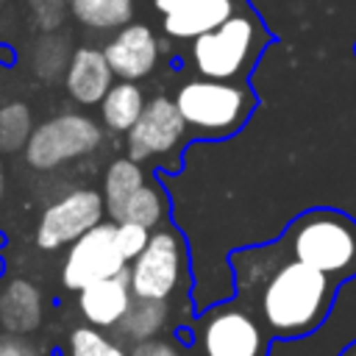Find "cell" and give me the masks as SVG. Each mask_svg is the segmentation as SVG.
<instances>
[{
	"label": "cell",
	"instance_id": "cell-1",
	"mask_svg": "<svg viewBox=\"0 0 356 356\" xmlns=\"http://www.w3.org/2000/svg\"><path fill=\"white\" fill-rule=\"evenodd\" d=\"M236 289L275 339H303L331 314L339 284L325 273L292 259L284 242L245 248L231 256Z\"/></svg>",
	"mask_w": 356,
	"mask_h": 356
},
{
	"label": "cell",
	"instance_id": "cell-2",
	"mask_svg": "<svg viewBox=\"0 0 356 356\" xmlns=\"http://www.w3.org/2000/svg\"><path fill=\"white\" fill-rule=\"evenodd\" d=\"M281 242L292 259L325 273L337 284L356 278V220L342 209L314 206L298 214Z\"/></svg>",
	"mask_w": 356,
	"mask_h": 356
},
{
	"label": "cell",
	"instance_id": "cell-3",
	"mask_svg": "<svg viewBox=\"0 0 356 356\" xmlns=\"http://www.w3.org/2000/svg\"><path fill=\"white\" fill-rule=\"evenodd\" d=\"M270 44V33L259 14L236 11L220 28L192 39L189 56L203 78L214 81H245L256 67L259 56Z\"/></svg>",
	"mask_w": 356,
	"mask_h": 356
},
{
	"label": "cell",
	"instance_id": "cell-4",
	"mask_svg": "<svg viewBox=\"0 0 356 356\" xmlns=\"http://www.w3.org/2000/svg\"><path fill=\"white\" fill-rule=\"evenodd\" d=\"M175 103L186 125L200 136L225 139L250 120L259 100L245 81H214L200 75L178 86Z\"/></svg>",
	"mask_w": 356,
	"mask_h": 356
},
{
	"label": "cell",
	"instance_id": "cell-5",
	"mask_svg": "<svg viewBox=\"0 0 356 356\" xmlns=\"http://www.w3.org/2000/svg\"><path fill=\"white\" fill-rule=\"evenodd\" d=\"M270 339V331L242 300L217 303L195 323L200 356H267Z\"/></svg>",
	"mask_w": 356,
	"mask_h": 356
},
{
	"label": "cell",
	"instance_id": "cell-6",
	"mask_svg": "<svg viewBox=\"0 0 356 356\" xmlns=\"http://www.w3.org/2000/svg\"><path fill=\"white\" fill-rule=\"evenodd\" d=\"M103 142V128L89 114L64 111L39 122L25 145V161L33 170H56L95 153Z\"/></svg>",
	"mask_w": 356,
	"mask_h": 356
},
{
	"label": "cell",
	"instance_id": "cell-7",
	"mask_svg": "<svg viewBox=\"0 0 356 356\" xmlns=\"http://www.w3.org/2000/svg\"><path fill=\"white\" fill-rule=\"evenodd\" d=\"M134 298L170 300L186 284V245L178 231L156 228L147 248L128 264Z\"/></svg>",
	"mask_w": 356,
	"mask_h": 356
},
{
	"label": "cell",
	"instance_id": "cell-8",
	"mask_svg": "<svg viewBox=\"0 0 356 356\" xmlns=\"http://www.w3.org/2000/svg\"><path fill=\"white\" fill-rule=\"evenodd\" d=\"M106 200L95 189H72L61 197H56L50 206H44L39 222H36V248L39 250H58L64 245H72L86 231L103 222Z\"/></svg>",
	"mask_w": 356,
	"mask_h": 356
},
{
	"label": "cell",
	"instance_id": "cell-9",
	"mask_svg": "<svg viewBox=\"0 0 356 356\" xmlns=\"http://www.w3.org/2000/svg\"><path fill=\"white\" fill-rule=\"evenodd\" d=\"M117 222H100L67 248L61 264V284L81 292L83 286L120 275L128 270L125 256L117 248Z\"/></svg>",
	"mask_w": 356,
	"mask_h": 356
},
{
	"label": "cell",
	"instance_id": "cell-10",
	"mask_svg": "<svg viewBox=\"0 0 356 356\" xmlns=\"http://www.w3.org/2000/svg\"><path fill=\"white\" fill-rule=\"evenodd\" d=\"M186 120L178 111L175 97L167 95H156L153 100H147L142 117L136 120V125L125 134L128 142V156L134 161H147L156 156H170L186 136Z\"/></svg>",
	"mask_w": 356,
	"mask_h": 356
},
{
	"label": "cell",
	"instance_id": "cell-11",
	"mask_svg": "<svg viewBox=\"0 0 356 356\" xmlns=\"http://www.w3.org/2000/svg\"><path fill=\"white\" fill-rule=\"evenodd\" d=\"M103 53L114 70L117 78L122 81H139L145 75H150L159 64V53L161 44L156 39V33L142 25V22H128L125 28H120L106 44Z\"/></svg>",
	"mask_w": 356,
	"mask_h": 356
},
{
	"label": "cell",
	"instance_id": "cell-12",
	"mask_svg": "<svg viewBox=\"0 0 356 356\" xmlns=\"http://www.w3.org/2000/svg\"><path fill=\"white\" fill-rule=\"evenodd\" d=\"M134 303V289H131V273H120L103 281H95L78 292V312L86 325L95 328H117L125 317V312Z\"/></svg>",
	"mask_w": 356,
	"mask_h": 356
},
{
	"label": "cell",
	"instance_id": "cell-13",
	"mask_svg": "<svg viewBox=\"0 0 356 356\" xmlns=\"http://www.w3.org/2000/svg\"><path fill=\"white\" fill-rule=\"evenodd\" d=\"M111 86H114V70L103 50L89 44L72 50V58L64 72V89L75 103L100 106V100Z\"/></svg>",
	"mask_w": 356,
	"mask_h": 356
},
{
	"label": "cell",
	"instance_id": "cell-14",
	"mask_svg": "<svg viewBox=\"0 0 356 356\" xmlns=\"http://www.w3.org/2000/svg\"><path fill=\"white\" fill-rule=\"evenodd\" d=\"M44 317V300L33 281L28 278H11L0 289V328L17 337L33 334L42 325Z\"/></svg>",
	"mask_w": 356,
	"mask_h": 356
},
{
	"label": "cell",
	"instance_id": "cell-15",
	"mask_svg": "<svg viewBox=\"0 0 356 356\" xmlns=\"http://www.w3.org/2000/svg\"><path fill=\"white\" fill-rule=\"evenodd\" d=\"M236 14V0H192L164 14V33L172 39H197Z\"/></svg>",
	"mask_w": 356,
	"mask_h": 356
},
{
	"label": "cell",
	"instance_id": "cell-16",
	"mask_svg": "<svg viewBox=\"0 0 356 356\" xmlns=\"http://www.w3.org/2000/svg\"><path fill=\"white\" fill-rule=\"evenodd\" d=\"M147 100L136 81H117L100 100V122L114 134H128L142 117Z\"/></svg>",
	"mask_w": 356,
	"mask_h": 356
},
{
	"label": "cell",
	"instance_id": "cell-17",
	"mask_svg": "<svg viewBox=\"0 0 356 356\" xmlns=\"http://www.w3.org/2000/svg\"><path fill=\"white\" fill-rule=\"evenodd\" d=\"M170 323V303L167 300H147V298H134L131 309L125 312L122 323L114 328L125 342L136 345L145 339H156Z\"/></svg>",
	"mask_w": 356,
	"mask_h": 356
},
{
	"label": "cell",
	"instance_id": "cell-18",
	"mask_svg": "<svg viewBox=\"0 0 356 356\" xmlns=\"http://www.w3.org/2000/svg\"><path fill=\"white\" fill-rule=\"evenodd\" d=\"M145 172L139 167V161H134L131 156H122V159H114L108 167H106V175H103V200H106V214L111 217V222H117L122 206L128 203V197L145 186Z\"/></svg>",
	"mask_w": 356,
	"mask_h": 356
},
{
	"label": "cell",
	"instance_id": "cell-19",
	"mask_svg": "<svg viewBox=\"0 0 356 356\" xmlns=\"http://www.w3.org/2000/svg\"><path fill=\"white\" fill-rule=\"evenodd\" d=\"M70 11L92 31H120L134 17V0H75L70 3Z\"/></svg>",
	"mask_w": 356,
	"mask_h": 356
},
{
	"label": "cell",
	"instance_id": "cell-20",
	"mask_svg": "<svg viewBox=\"0 0 356 356\" xmlns=\"http://www.w3.org/2000/svg\"><path fill=\"white\" fill-rule=\"evenodd\" d=\"M164 214H167V197H164L161 186L145 184L128 197L117 222H136V225H145V228L153 231L156 225H161Z\"/></svg>",
	"mask_w": 356,
	"mask_h": 356
},
{
	"label": "cell",
	"instance_id": "cell-21",
	"mask_svg": "<svg viewBox=\"0 0 356 356\" xmlns=\"http://www.w3.org/2000/svg\"><path fill=\"white\" fill-rule=\"evenodd\" d=\"M33 134V122H31V108L19 100L0 106V156L17 153L28 145Z\"/></svg>",
	"mask_w": 356,
	"mask_h": 356
},
{
	"label": "cell",
	"instance_id": "cell-22",
	"mask_svg": "<svg viewBox=\"0 0 356 356\" xmlns=\"http://www.w3.org/2000/svg\"><path fill=\"white\" fill-rule=\"evenodd\" d=\"M70 39H64L61 33H44L36 47H33V70L39 78L44 81H53L58 78L61 72H67V64H70Z\"/></svg>",
	"mask_w": 356,
	"mask_h": 356
},
{
	"label": "cell",
	"instance_id": "cell-23",
	"mask_svg": "<svg viewBox=\"0 0 356 356\" xmlns=\"http://www.w3.org/2000/svg\"><path fill=\"white\" fill-rule=\"evenodd\" d=\"M67 353L70 356H131V350H125L120 339L106 337L103 328H95V325L72 328Z\"/></svg>",
	"mask_w": 356,
	"mask_h": 356
},
{
	"label": "cell",
	"instance_id": "cell-24",
	"mask_svg": "<svg viewBox=\"0 0 356 356\" xmlns=\"http://www.w3.org/2000/svg\"><path fill=\"white\" fill-rule=\"evenodd\" d=\"M150 228H145V225H136V222H117V248H120V253L125 256V261L131 264L145 248H147V242H150Z\"/></svg>",
	"mask_w": 356,
	"mask_h": 356
},
{
	"label": "cell",
	"instance_id": "cell-25",
	"mask_svg": "<svg viewBox=\"0 0 356 356\" xmlns=\"http://www.w3.org/2000/svg\"><path fill=\"white\" fill-rule=\"evenodd\" d=\"M28 8L33 11V19L44 33L58 31L67 17V0H28Z\"/></svg>",
	"mask_w": 356,
	"mask_h": 356
},
{
	"label": "cell",
	"instance_id": "cell-26",
	"mask_svg": "<svg viewBox=\"0 0 356 356\" xmlns=\"http://www.w3.org/2000/svg\"><path fill=\"white\" fill-rule=\"evenodd\" d=\"M0 356H42V353L31 342H25L22 337L3 331L0 334Z\"/></svg>",
	"mask_w": 356,
	"mask_h": 356
},
{
	"label": "cell",
	"instance_id": "cell-27",
	"mask_svg": "<svg viewBox=\"0 0 356 356\" xmlns=\"http://www.w3.org/2000/svg\"><path fill=\"white\" fill-rule=\"evenodd\" d=\"M131 356H178V348L167 339H145V342H136L131 345Z\"/></svg>",
	"mask_w": 356,
	"mask_h": 356
},
{
	"label": "cell",
	"instance_id": "cell-28",
	"mask_svg": "<svg viewBox=\"0 0 356 356\" xmlns=\"http://www.w3.org/2000/svg\"><path fill=\"white\" fill-rule=\"evenodd\" d=\"M153 3V8H159L161 14H170V11H178L181 6H186V3H192V0H150Z\"/></svg>",
	"mask_w": 356,
	"mask_h": 356
},
{
	"label": "cell",
	"instance_id": "cell-29",
	"mask_svg": "<svg viewBox=\"0 0 356 356\" xmlns=\"http://www.w3.org/2000/svg\"><path fill=\"white\" fill-rule=\"evenodd\" d=\"M339 356H356V339H353L350 345H345V348L339 350Z\"/></svg>",
	"mask_w": 356,
	"mask_h": 356
},
{
	"label": "cell",
	"instance_id": "cell-30",
	"mask_svg": "<svg viewBox=\"0 0 356 356\" xmlns=\"http://www.w3.org/2000/svg\"><path fill=\"white\" fill-rule=\"evenodd\" d=\"M3 192H6V167L0 161V197H3Z\"/></svg>",
	"mask_w": 356,
	"mask_h": 356
},
{
	"label": "cell",
	"instance_id": "cell-31",
	"mask_svg": "<svg viewBox=\"0 0 356 356\" xmlns=\"http://www.w3.org/2000/svg\"><path fill=\"white\" fill-rule=\"evenodd\" d=\"M3 3H6V0H0V6H3Z\"/></svg>",
	"mask_w": 356,
	"mask_h": 356
},
{
	"label": "cell",
	"instance_id": "cell-32",
	"mask_svg": "<svg viewBox=\"0 0 356 356\" xmlns=\"http://www.w3.org/2000/svg\"><path fill=\"white\" fill-rule=\"evenodd\" d=\"M70 3H75V0H70Z\"/></svg>",
	"mask_w": 356,
	"mask_h": 356
},
{
	"label": "cell",
	"instance_id": "cell-33",
	"mask_svg": "<svg viewBox=\"0 0 356 356\" xmlns=\"http://www.w3.org/2000/svg\"><path fill=\"white\" fill-rule=\"evenodd\" d=\"M178 356H181V353H178Z\"/></svg>",
	"mask_w": 356,
	"mask_h": 356
}]
</instances>
